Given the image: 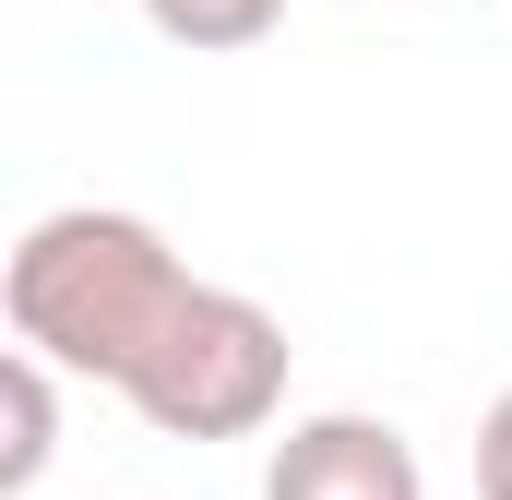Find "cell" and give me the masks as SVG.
Here are the masks:
<instances>
[{
  "label": "cell",
  "mask_w": 512,
  "mask_h": 500,
  "mask_svg": "<svg viewBox=\"0 0 512 500\" xmlns=\"http://www.w3.org/2000/svg\"><path fill=\"white\" fill-rule=\"evenodd\" d=\"M191 286L203 274L167 250V227L120 215V203H60L0 262L12 346L48 358V370H72V381H108V393H131V370L167 346V322H179Z\"/></svg>",
  "instance_id": "cell-1"
},
{
  "label": "cell",
  "mask_w": 512,
  "mask_h": 500,
  "mask_svg": "<svg viewBox=\"0 0 512 500\" xmlns=\"http://www.w3.org/2000/svg\"><path fill=\"white\" fill-rule=\"evenodd\" d=\"M286 322L239 298V286H191L179 298V322H167V346L131 370V417L155 429V441H251L274 429V405H286Z\"/></svg>",
  "instance_id": "cell-2"
},
{
  "label": "cell",
  "mask_w": 512,
  "mask_h": 500,
  "mask_svg": "<svg viewBox=\"0 0 512 500\" xmlns=\"http://www.w3.org/2000/svg\"><path fill=\"white\" fill-rule=\"evenodd\" d=\"M262 500H429V477H417V441H405L393 417L334 405V417H298V429L274 441Z\"/></svg>",
  "instance_id": "cell-3"
},
{
  "label": "cell",
  "mask_w": 512,
  "mask_h": 500,
  "mask_svg": "<svg viewBox=\"0 0 512 500\" xmlns=\"http://www.w3.org/2000/svg\"><path fill=\"white\" fill-rule=\"evenodd\" d=\"M0 417H12V441H0V489H36L48 453H60V370L12 346V358H0Z\"/></svg>",
  "instance_id": "cell-4"
},
{
  "label": "cell",
  "mask_w": 512,
  "mask_h": 500,
  "mask_svg": "<svg viewBox=\"0 0 512 500\" xmlns=\"http://www.w3.org/2000/svg\"><path fill=\"white\" fill-rule=\"evenodd\" d=\"M143 24H155L167 48H203V60H227V48H262V36L286 24V0H143Z\"/></svg>",
  "instance_id": "cell-5"
},
{
  "label": "cell",
  "mask_w": 512,
  "mask_h": 500,
  "mask_svg": "<svg viewBox=\"0 0 512 500\" xmlns=\"http://www.w3.org/2000/svg\"><path fill=\"white\" fill-rule=\"evenodd\" d=\"M477 500H512V393L477 417Z\"/></svg>",
  "instance_id": "cell-6"
}]
</instances>
